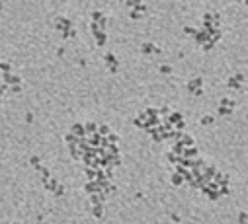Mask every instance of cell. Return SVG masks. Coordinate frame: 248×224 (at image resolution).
I'll list each match as a JSON object with an SVG mask.
<instances>
[{
	"label": "cell",
	"mask_w": 248,
	"mask_h": 224,
	"mask_svg": "<svg viewBox=\"0 0 248 224\" xmlns=\"http://www.w3.org/2000/svg\"><path fill=\"white\" fill-rule=\"evenodd\" d=\"M182 179H184V175H172V183L174 185H180Z\"/></svg>",
	"instance_id": "obj_1"
},
{
	"label": "cell",
	"mask_w": 248,
	"mask_h": 224,
	"mask_svg": "<svg viewBox=\"0 0 248 224\" xmlns=\"http://www.w3.org/2000/svg\"><path fill=\"white\" fill-rule=\"evenodd\" d=\"M238 220H240L242 224H246V212H242V215H240V218H238Z\"/></svg>",
	"instance_id": "obj_2"
},
{
	"label": "cell",
	"mask_w": 248,
	"mask_h": 224,
	"mask_svg": "<svg viewBox=\"0 0 248 224\" xmlns=\"http://www.w3.org/2000/svg\"><path fill=\"white\" fill-rule=\"evenodd\" d=\"M14 224H18V222H14Z\"/></svg>",
	"instance_id": "obj_3"
}]
</instances>
